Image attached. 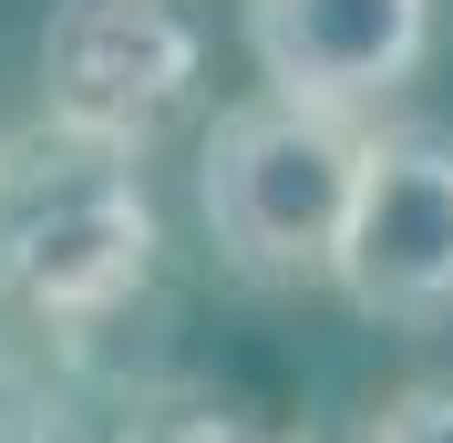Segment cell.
<instances>
[{"label": "cell", "mask_w": 453, "mask_h": 443, "mask_svg": "<svg viewBox=\"0 0 453 443\" xmlns=\"http://www.w3.org/2000/svg\"><path fill=\"white\" fill-rule=\"evenodd\" d=\"M155 268L144 155L83 124H21L0 144V299L31 320H104Z\"/></svg>", "instance_id": "6da1fadb"}, {"label": "cell", "mask_w": 453, "mask_h": 443, "mask_svg": "<svg viewBox=\"0 0 453 443\" xmlns=\"http://www.w3.org/2000/svg\"><path fill=\"white\" fill-rule=\"evenodd\" d=\"M361 135L371 124L288 104V93L226 104L206 124V155H196V206H206V237H217L226 268L257 278V289L330 278L350 175H361Z\"/></svg>", "instance_id": "7a4b0ae2"}, {"label": "cell", "mask_w": 453, "mask_h": 443, "mask_svg": "<svg viewBox=\"0 0 453 443\" xmlns=\"http://www.w3.org/2000/svg\"><path fill=\"white\" fill-rule=\"evenodd\" d=\"M330 278L381 330H433L453 309V135L443 124L361 135V175H350Z\"/></svg>", "instance_id": "3957f363"}, {"label": "cell", "mask_w": 453, "mask_h": 443, "mask_svg": "<svg viewBox=\"0 0 453 443\" xmlns=\"http://www.w3.org/2000/svg\"><path fill=\"white\" fill-rule=\"evenodd\" d=\"M196 73H206V31L186 0H52V21H42L52 124L113 135L134 155L196 104Z\"/></svg>", "instance_id": "277c9868"}, {"label": "cell", "mask_w": 453, "mask_h": 443, "mask_svg": "<svg viewBox=\"0 0 453 443\" xmlns=\"http://www.w3.org/2000/svg\"><path fill=\"white\" fill-rule=\"evenodd\" d=\"M248 52L268 93L361 124L381 93H402L433 52V0H248Z\"/></svg>", "instance_id": "5b68a950"}, {"label": "cell", "mask_w": 453, "mask_h": 443, "mask_svg": "<svg viewBox=\"0 0 453 443\" xmlns=\"http://www.w3.org/2000/svg\"><path fill=\"white\" fill-rule=\"evenodd\" d=\"M371 443H453V382H412L371 413Z\"/></svg>", "instance_id": "8992f818"}]
</instances>
